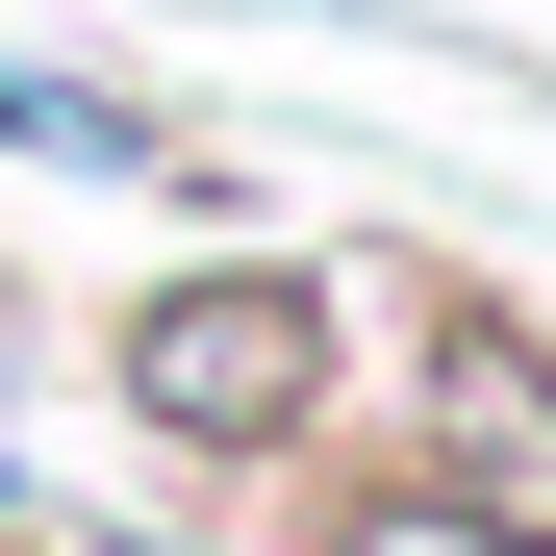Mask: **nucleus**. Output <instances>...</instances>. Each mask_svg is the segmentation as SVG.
<instances>
[{
	"label": "nucleus",
	"instance_id": "1",
	"mask_svg": "<svg viewBox=\"0 0 556 556\" xmlns=\"http://www.w3.org/2000/svg\"><path fill=\"white\" fill-rule=\"evenodd\" d=\"M102 405L177 455V481H278V455L329 430V278H304V253H203V278H152V304L102 329Z\"/></svg>",
	"mask_w": 556,
	"mask_h": 556
},
{
	"label": "nucleus",
	"instance_id": "2",
	"mask_svg": "<svg viewBox=\"0 0 556 556\" xmlns=\"http://www.w3.org/2000/svg\"><path fill=\"white\" fill-rule=\"evenodd\" d=\"M430 481L481 506V531L556 556V354H531L506 304H455V329H430Z\"/></svg>",
	"mask_w": 556,
	"mask_h": 556
},
{
	"label": "nucleus",
	"instance_id": "3",
	"mask_svg": "<svg viewBox=\"0 0 556 556\" xmlns=\"http://www.w3.org/2000/svg\"><path fill=\"white\" fill-rule=\"evenodd\" d=\"M0 152H51V177H203V152L127 102V76H76V51H26V76H0Z\"/></svg>",
	"mask_w": 556,
	"mask_h": 556
},
{
	"label": "nucleus",
	"instance_id": "4",
	"mask_svg": "<svg viewBox=\"0 0 556 556\" xmlns=\"http://www.w3.org/2000/svg\"><path fill=\"white\" fill-rule=\"evenodd\" d=\"M304 556H531V531H481L455 481H329V531Z\"/></svg>",
	"mask_w": 556,
	"mask_h": 556
}]
</instances>
